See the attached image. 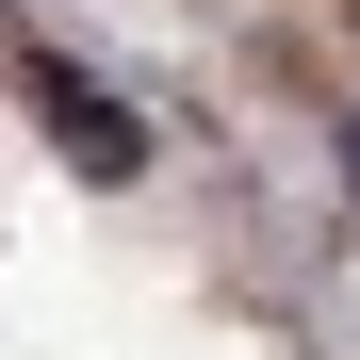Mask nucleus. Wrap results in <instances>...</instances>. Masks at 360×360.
I'll list each match as a JSON object with an SVG mask.
<instances>
[{"label": "nucleus", "mask_w": 360, "mask_h": 360, "mask_svg": "<svg viewBox=\"0 0 360 360\" xmlns=\"http://www.w3.org/2000/svg\"><path fill=\"white\" fill-rule=\"evenodd\" d=\"M17 82H33V115H49V131H66V164H82V180H131V164H148L131 98H98V82L66 66V49H17Z\"/></svg>", "instance_id": "nucleus-1"}, {"label": "nucleus", "mask_w": 360, "mask_h": 360, "mask_svg": "<svg viewBox=\"0 0 360 360\" xmlns=\"http://www.w3.org/2000/svg\"><path fill=\"white\" fill-rule=\"evenodd\" d=\"M344 148H360V131H344Z\"/></svg>", "instance_id": "nucleus-2"}]
</instances>
